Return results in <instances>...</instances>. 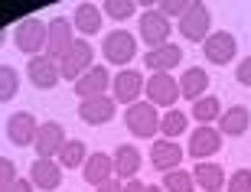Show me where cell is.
Instances as JSON below:
<instances>
[{
  "mask_svg": "<svg viewBox=\"0 0 251 192\" xmlns=\"http://www.w3.org/2000/svg\"><path fill=\"white\" fill-rule=\"evenodd\" d=\"M36 130H39V120L29 111H17V114L7 118V140L13 146H33Z\"/></svg>",
  "mask_w": 251,
  "mask_h": 192,
  "instance_id": "cell-13",
  "label": "cell"
},
{
  "mask_svg": "<svg viewBox=\"0 0 251 192\" xmlns=\"http://www.w3.org/2000/svg\"><path fill=\"white\" fill-rule=\"evenodd\" d=\"M72 26L78 29L82 36H95V33H101V7H95V3H82V7H75Z\"/></svg>",
  "mask_w": 251,
  "mask_h": 192,
  "instance_id": "cell-25",
  "label": "cell"
},
{
  "mask_svg": "<svg viewBox=\"0 0 251 192\" xmlns=\"http://www.w3.org/2000/svg\"><path fill=\"white\" fill-rule=\"evenodd\" d=\"M13 179H17V163H13L10 156H0V192L7 189Z\"/></svg>",
  "mask_w": 251,
  "mask_h": 192,
  "instance_id": "cell-33",
  "label": "cell"
},
{
  "mask_svg": "<svg viewBox=\"0 0 251 192\" xmlns=\"http://www.w3.org/2000/svg\"><path fill=\"white\" fill-rule=\"evenodd\" d=\"M189 127V114H183L179 108H170L167 114H160V134L163 140H176L179 134H186Z\"/></svg>",
  "mask_w": 251,
  "mask_h": 192,
  "instance_id": "cell-27",
  "label": "cell"
},
{
  "mask_svg": "<svg viewBox=\"0 0 251 192\" xmlns=\"http://www.w3.org/2000/svg\"><path fill=\"white\" fill-rule=\"evenodd\" d=\"M111 163H114V176L127 183V179H134L137 169H140V150H137V146H130V144H121L118 150H114Z\"/></svg>",
  "mask_w": 251,
  "mask_h": 192,
  "instance_id": "cell-23",
  "label": "cell"
},
{
  "mask_svg": "<svg viewBox=\"0 0 251 192\" xmlns=\"http://www.w3.org/2000/svg\"><path fill=\"white\" fill-rule=\"evenodd\" d=\"M121 189H124V183H121V179H118V176H111L108 183H101V186H98V189H95V192H121Z\"/></svg>",
  "mask_w": 251,
  "mask_h": 192,
  "instance_id": "cell-37",
  "label": "cell"
},
{
  "mask_svg": "<svg viewBox=\"0 0 251 192\" xmlns=\"http://www.w3.org/2000/svg\"><path fill=\"white\" fill-rule=\"evenodd\" d=\"M92 65H95V46L88 39H75L72 46H69V52L59 59V75H62L65 82L75 85Z\"/></svg>",
  "mask_w": 251,
  "mask_h": 192,
  "instance_id": "cell-1",
  "label": "cell"
},
{
  "mask_svg": "<svg viewBox=\"0 0 251 192\" xmlns=\"http://www.w3.org/2000/svg\"><path fill=\"white\" fill-rule=\"evenodd\" d=\"M137 26H140V39H144L150 49H157V46H163V43H170V33H173V23H170V20L163 17L157 7L144 10V13H140V20H137Z\"/></svg>",
  "mask_w": 251,
  "mask_h": 192,
  "instance_id": "cell-8",
  "label": "cell"
},
{
  "mask_svg": "<svg viewBox=\"0 0 251 192\" xmlns=\"http://www.w3.org/2000/svg\"><path fill=\"white\" fill-rule=\"evenodd\" d=\"M186 7H189V3H179V0H163V3H160V13H163V17H167V20H173V17H183V13H186Z\"/></svg>",
  "mask_w": 251,
  "mask_h": 192,
  "instance_id": "cell-34",
  "label": "cell"
},
{
  "mask_svg": "<svg viewBox=\"0 0 251 192\" xmlns=\"http://www.w3.org/2000/svg\"><path fill=\"white\" fill-rule=\"evenodd\" d=\"M144 95H147V101L153 104V108H173L179 98V82L173 78L170 72H153L147 78V85H144Z\"/></svg>",
  "mask_w": 251,
  "mask_h": 192,
  "instance_id": "cell-7",
  "label": "cell"
},
{
  "mask_svg": "<svg viewBox=\"0 0 251 192\" xmlns=\"http://www.w3.org/2000/svg\"><path fill=\"white\" fill-rule=\"evenodd\" d=\"M101 55H104V62H111V65H130L134 55H137V39H134V33H127V29L104 33Z\"/></svg>",
  "mask_w": 251,
  "mask_h": 192,
  "instance_id": "cell-3",
  "label": "cell"
},
{
  "mask_svg": "<svg viewBox=\"0 0 251 192\" xmlns=\"http://www.w3.org/2000/svg\"><path fill=\"white\" fill-rule=\"evenodd\" d=\"M65 140H69V137H65V127H62V124H59V120H46V124H39V130H36L33 150H36L39 160H56Z\"/></svg>",
  "mask_w": 251,
  "mask_h": 192,
  "instance_id": "cell-10",
  "label": "cell"
},
{
  "mask_svg": "<svg viewBox=\"0 0 251 192\" xmlns=\"http://www.w3.org/2000/svg\"><path fill=\"white\" fill-rule=\"evenodd\" d=\"M56 160H59L62 169H82L85 160H88V146H85L82 140H65Z\"/></svg>",
  "mask_w": 251,
  "mask_h": 192,
  "instance_id": "cell-26",
  "label": "cell"
},
{
  "mask_svg": "<svg viewBox=\"0 0 251 192\" xmlns=\"http://www.w3.org/2000/svg\"><path fill=\"white\" fill-rule=\"evenodd\" d=\"M209 92V72H205L202 65H193L186 72L179 75V95L189 101H199L202 95Z\"/></svg>",
  "mask_w": 251,
  "mask_h": 192,
  "instance_id": "cell-22",
  "label": "cell"
},
{
  "mask_svg": "<svg viewBox=\"0 0 251 192\" xmlns=\"http://www.w3.org/2000/svg\"><path fill=\"white\" fill-rule=\"evenodd\" d=\"M235 52H238V39H235L232 33H225V29L209 33V36H205V43H202V55L212 65H228L235 59Z\"/></svg>",
  "mask_w": 251,
  "mask_h": 192,
  "instance_id": "cell-11",
  "label": "cell"
},
{
  "mask_svg": "<svg viewBox=\"0 0 251 192\" xmlns=\"http://www.w3.org/2000/svg\"><path fill=\"white\" fill-rule=\"evenodd\" d=\"M124 124H127V130L134 137L150 140L153 134H160V111L153 108L150 101H134V104H127V111H124Z\"/></svg>",
  "mask_w": 251,
  "mask_h": 192,
  "instance_id": "cell-2",
  "label": "cell"
},
{
  "mask_svg": "<svg viewBox=\"0 0 251 192\" xmlns=\"http://www.w3.org/2000/svg\"><path fill=\"white\" fill-rule=\"evenodd\" d=\"M17 92H20V72L13 65H0V104L13 101Z\"/></svg>",
  "mask_w": 251,
  "mask_h": 192,
  "instance_id": "cell-30",
  "label": "cell"
},
{
  "mask_svg": "<svg viewBox=\"0 0 251 192\" xmlns=\"http://www.w3.org/2000/svg\"><path fill=\"white\" fill-rule=\"evenodd\" d=\"M235 78H238V85L251 88V55H245L242 62H238V69H235Z\"/></svg>",
  "mask_w": 251,
  "mask_h": 192,
  "instance_id": "cell-35",
  "label": "cell"
},
{
  "mask_svg": "<svg viewBox=\"0 0 251 192\" xmlns=\"http://www.w3.org/2000/svg\"><path fill=\"white\" fill-rule=\"evenodd\" d=\"M108 88H111V75H108L104 65H92V69L75 82V95H78L82 101L85 98H98V95H104Z\"/></svg>",
  "mask_w": 251,
  "mask_h": 192,
  "instance_id": "cell-18",
  "label": "cell"
},
{
  "mask_svg": "<svg viewBox=\"0 0 251 192\" xmlns=\"http://www.w3.org/2000/svg\"><path fill=\"white\" fill-rule=\"evenodd\" d=\"M114 108H118V101L108 98V95H98V98H85L82 104H78V118H82L85 124L98 127V124H108V120L114 118Z\"/></svg>",
  "mask_w": 251,
  "mask_h": 192,
  "instance_id": "cell-15",
  "label": "cell"
},
{
  "mask_svg": "<svg viewBox=\"0 0 251 192\" xmlns=\"http://www.w3.org/2000/svg\"><path fill=\"white\" fill-rule=\"evenodd\" d=\"M179 62H183V46H176V43H163V46L150 49L144 55V65H147L150 72H170Z\"/></svg>",
  "mask_w": 251,
  "mask_h": 192,
  "instance_id": "cell-19",
  "label": "cell"
},
{
  "mask_svg": "<svg viewBox=\"0 0 251 192\" xmlns=\"http://www.w3.org/2000/svg\"><path fill=\"white\" fill-rule=\"evenodd\" d=\"M144 192H163V186H147Z\"/></svg>",
  "mask_w": 251,
  "mask_h": 192,
  "instance_id": "cell-39",
  "label": "cell"
},
{
  "mask_svg": "<svg viewBox=\"0 0 251 192\" xmlns=\"http://www.w3.org/2000/svg\"><path fill=\"white\" fill-rule=\"evenodd\" d=\"M26 78L36 88H43V92H49V88H56L59 82H62V75H59V62H52L49 55H33L26 62Z\"/></svg>",
  "mask_w": 251,
  "mask_h": 192,
  "instance_id": "cell-14",
  "label": "cell"
},
{
  "mask_svg": "<svg viewBox=\"0 0 251 192\" xmlns=\"http://www.w3.org/2000/svg\"><path fill=\"white\" fill-rule=\"evenodd\" d=\"M222 118V101L215 95H202L199 101H193V120L196 124H215Z\"/></svg>",
  "mask_w": 251,
  "mask_h": 192,
  "instance_id": "cell-28",
  "label": "cell"
},
{
  "mask_svg": "<svg viewBox=\"0 0 251 192\" xmlns=\"http://www.w3.org/2000/svg\"><path fill=\"white\" fill-rule=\"evenodd\" d=\"M13 39H17V49L26 52L29 59H33V55H43V49H46V23L39 17L20 20L17 29H13Z\"/></svg>",
  "mask_w": 251,
  "mask_h": 192,
  "instance_id": "cell-5",
  "label": "cell"
},
{
  "mask_svg": "<svg viewBox=\"0 0 251 192\" xmlns=\"http://www.w3.org/2000/svg\"><path fill=\"white\" fill-rule=\"evenodd\" d=\"M29 183H33V189H59L62 186V166H59V160H39L29 166Z\"/></svg>",
  "mask_w": 251,
  "mask_h": 192,
  "instance_id": "cell-16",
  "label": "cell"
},
{
  "mask_svg": "<svg viewBox=\"0 0 251 192\" xmlns=\"http://www.w3.org/2000/svg\"><path fill=\"white\" fill-rule=\"evenodd\" d=\"M193 179H196V186H199V189H205V192H222L225 189V169L219 163H212V160L196 163Z\"/></svg>",
  "mask_w": 251,
  "mask_h": 192,
  "instance_id": "cell-24",
  "label": "cell"
},
{
  "mask_svg": "<svg viewBox=\"0 0 251 192\" xmlns=\"http://www.w3.org/2000/svg\"><path fill=\"white\" fill-rule=\"evenodd\" d=\"M212 33V13L205 3H189L186 13L179 17V36L189 43H205V36Z\"/></svg>",
  "mask_w": 251,
  "mask_h": 192,
  "instance_id": "cell-4",
  "label": "cell"
},
{
  "mask_svg": "<svg viewBox=\"0 0 251 192\" xmlns=\"http://www.w3.org/2000/svg\"><path fill=\"white\" fill-rule=\"evenodd\" d=\"M3 192H36V189H33V183H29V179H23V176H17V179H13V183H10V186H7Z\"/></svg>",
  "mask_w": 251,
  "mask_h": 192,
  "instance_id": "cell-36",
  "label": "cell"
},
{
  "mask_svg": "<svg viewBox=\"0 0 251 192\" xmlns=\"http://www.w3.org/2000/svg\"><path fill=\"white\" fill-rule=\"evenodd\" d=\"M228 192H251V169H235L232 179H225Z\"/></svg>",
  "mask_w": 251,
  "mask_h": 192,
  "instance_id": "cell-32",
  "label": "cell"
},
{
  "mask_svg": "<svg viewBox=\"0 0 251 192\" xmlns=\"http://www.w3.org/2000/svg\"><path fill=\"white\" fill-rule=\"evenodd\" d=\"M75 43V26L72 20L65 17H56L46 23V49H43V55H49L52 62H59L65 52H69V46Z\"/></svg>",
  "mask_w": 251,
  "mask_h": 192,
  "instance_id": "cell-6",
  "label": "cell"
},
{
  "mask_svg": "<svg viewBox=\"0 0 251 192\" xmlns=\"http://www.w3.org/2000/svg\"><path fill=\"white\" fill-rule=\"evenodd\" d=\"M248 127H251V111L245 108V104H232V108L222 111V118H219V134H222V137H242Z\"/></svg>",
  "mask_w": 251,
  "mask_h": 192,
  "instance_id": "cell-21",
  "label": "cell"
},
{
  "mask_svg": "<svg viewBox=\"0 0 251 192\" xmlns=\"http://www.w3.org/2000/svg\"><path fill=\"white\" fill-rule=\"evenodd\" d=\"M219 150H222V134H219V127H212V124H199V127L189 134L186 153L193 156L196 163H202V160L215 156Z\"/></svg>",
  "mask_w": 251,
  "mask_h": 192,
  "instance_id": "cell-9",
  "label": "cell"
},
{
  "mask_svg": "<svg viewBox=\"0 0 251 192\" xmlns=\"http://www.w3.org/2000/svg\"><path fill=\"white\" fill-rule=\"evenodd\" d=\"M193 189H196V179H193V173L183 169V166L163 173V192H193Z\"/></svg>",
  "mask_w": 251,
  "mask_h": 192,
  "instance_id": "cell-29",
  "label": "cell"
},
{
  "mask_svg": "<svg viewBox=\"0 0 251 192\" xmlns=\"http://www.w3.org/2000/svg\"><path fill=\"white\" fill-rule=\"evenodd\" d=\"M111 176H114V163H111V156L101 153V150H98V153H88V160H85V166H82V179H85V183L98 189V186L108 183Z\"/></svg>",
  "mask_w": 251,
  "mask_h": 192,
  "instance_id": "cell-20",
  "label": "cell"
},
{
  "mask_svg": "<svg viewBox=\"0 0 251 192\" xmlns=\"http://www.w3.org/2000/svg\"><path fill=\"white\" fill-rule=\"evenodd\" d=\"M144 189H147V186L140 183V179H127V183H124V189H121V192H144Z\"/></svg>",
  "mask_w": 251,
  "mask_h": 192,
  "instance_id": "cell-38",
  "label": "cell"
},
{
  "mask_svg": "<svg viewBox=\"0 0 251 192\" xmlns=\"http://www.w3.org/2000/svg\"><path fill=\"white\" fill-rule=\"evenodd\" d=\"M183 153L176 140H153V150H150V163L160 173H170V169H179L183 166Z\"/></svg>",
  "mask_w": 251,
  "mask_h": 192,
  "instance_id": "cell-17",
  "label": "cell"
},
{
  "mask_svg": "<svg viewBox=\"0 0 251 192\" xmlns=\"http://www.w3.org/2000/svg\"><path fill=\"white\" fill-rule=\"evenodd\" d=\"M3 39H7V33H3V29H0V46H3Z\"/></svg>",
  "mask_w": 251,
  "mask_h": 192,
  "instance_id": "cell-40",
  "label": "cell"
},
{
  "mask_svg": "<svg viewBox=\"0 0 251 192\" xmlns=\"http://www.w3.org/2000/svg\"><path fill=\"white\" fill-rule=\"evenodd\" d=\"M101 10L108 20H130L137 13V3H130V0H108Z\"/></svg>",
  "mask_w": 251,
  "mask_h": 192,
  "instance_id": "cell-31",
  "label": "cell"
},
{
  "mask_svg": "<svg viewBox=\"0 0 251 192\" xmlns=\"http://www.w3.org/2000/svg\"><path fill=\"white\" fill-rule=\"evenodd\" d=\"M144 85H147V78L140 72H134V69H127V72H118L111 78V98L121 101L124 108L127 104H134V101H140V95H144Z\"/></svg>",
  "mask_w": 251,
  "mask_h": 192,
  "instance_id": "cell-12",
  "label": "cell"
}]
</instances>
